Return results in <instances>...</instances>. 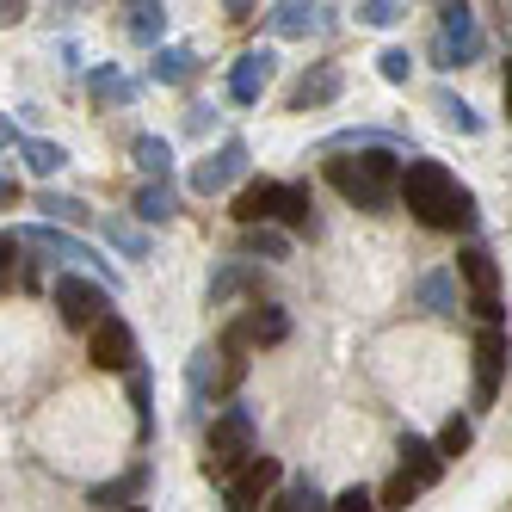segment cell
I'll list each match as a JSON object with an SVG mask.
<instances>
[{"instance_id": "24", "label": "cell", "mask_w": 512, "mask_h": 512, "mask_svg": "<svg viewBox=\"0 0 512 512\" xmlns=\"http://www.w3.org/2000/svg\"><path fill=\"white\" fill-rule=\"evenodd\" d=\"M432 112L445 118V124H451L457 136H482V112H475L469 99H457L451 87H438V93H432Z\"/></svg>"}, {"instance_id": "17", "label": "cell", "mask_w": 512, "mask_h": 512, "mask_svg": "<svg viewBox=\"0 0 512 512\" xmlns=\"http://www.w3.org/2000/svg\"><path fill=\"white\" fill-rule=\"evenodd\" d=\"M457 278L469 284L475 303H500V297H494V290H500V266H494L488 247H463V253H457Z\"/></svg>"}, {"instance_id": "30", "label": "cell", "mask_w": 512, "mask_h": 512, "mask_svg": "<svg viewBox=\"0 0 512 512\" xmlns=\"http://www.w3.org/2000/svg\"><path fill=\"white\" fill-rule=\"evenodd\" d=\"M19 155H25V167H31V173H44V179H50V173H62V161H68L62 142H44V136H31Z\"/></svg>"}, {"instance_id": "8", "label": "cell", "mask_w": 512, "mask_h": 512, "mask_svg": "<svg viewBox=\"0 0 512 512\" xmlns=\"http://www.w3.org/2000/svg\"><path fill=\"white\" fill-rule=\"evenodd\" d=\"M13 235H19L25 247H38V253H50V260H56V266H68V272H75V266H93V272H99L105 284H112V290L124 284V278H118L112 266H105V260H93V247H87V241H75V235H62V229H50V223H38V229H13Z\"/></svg>"}, {"instance_id": "1", "label": "cell", "mask_w": 512, "mask_h": 512, "mask_svg": "<svg viewBox=\"0 0 512 512\" xmlns=\"http://www.w3.org/2000/svg\"><path fill=\"white\" fill-rule=\"evenodd\" d=\"M401 155L395 149H352L346 161L327 155V179H334V192L358 210H389L395 192H401Z\"/></svg>"}, {"instance_id": "10", "label": "cell", "mask_w": 512, "mask_h": 512, "mask_svg": "<svg viewBox=\"0 0 512 512\" xmlns=\"http://www.w3.org/2000/svg\"><path fill=\"white\" fill-rule=\"evenodd\" d=\"M278 482H284V469H278V457H253L235 482L223 488V506L229 512H260V506H272V494H278Z\"/></svg>"}, {"instance_id": "7", "label": "cell", "mask_w": 512, "mask_h": 512, "mask_svg": "<svg viewBox=\"0 0 512 512\" xmlns=\"http://www.w3.org/2000/svg\"><path fill=\"white\" fill-rule=\"evenodd\" d=\"M247 371V358L229 352V346H198L192 364H186V395H192V408H204V401H216L223 389H235Z\"/></svg>"}, {"instance_id": "23", "label": "cell", "mask_w": 512, "mask_h": 512, "mask_svg": "<svg viewBox=\"0 0 512 512\" xmlns=\"http://www.w3.org/2000/svg\"><path fill=\"white\" fill-rule=\"evenodd\" d=\"M241 290H253V297H260V272H253V266H241V260H229L223 272L210 278V309H223L229 297H241Z\"/></svg>"}, {"instance_id": "22", "label": "cell", "mask_w": 512, "mask_h": 512, "mask_svg": "<svg viewBox=\"0 0 512 512\" xmlns=\"http://www.w3.org/2000/svg\"><path fill=\"white\" fill-rule=\"evenodd\" d=\"M130 155H136L142 173H149V186H167V179H173V149H167V136H136Z\"/></svg>"}, {"instance_id": "18", "label": "cell", "mask_w": 512, "mask_h": 512, "mask_svg": "<svg viewBox=\"0 0 512 512\" xmlns=\"http://www.w3.org/2000/svg\"><path fill=\"white\" fill-rule=\"evenodd\" d=\"M401 475H414L420 488H432L438 475H445V451H438L432 438H420V432H401Z\"/></svg>"}, {"instance_id": "28", "label": "cell", "mask_w": 512, "mask_h": 512, "mask_svg": "<svg viewBox=\"0 0 512 512\" xmlns=\"http://www.w3.org/2000/svg\"><path fill=\"white\" fill-rule=\"evenodd\" d=\"M173 210H179L173 186H142L136 192V216H142V223H173Z\"/></svg>"}, {"instance_id": "11", "label": "cell", "mask_w": 512, "mask_h": 512, "mask_svg": "<svg viewBox=\"0 0 512 512\" xmlns=\"http://www.w3.org/2000/svg\"><path fill=\"white\" fill-rule=\"evenodd\" d=\"M290 334V315L278 309V303H253L235 327H229V334L223 340H216V346H229V352H247V346H278Z\"/></svg>"}, {"instance_id": "41", "label": "cell", "mask_w": 512, "mask_h": 512, "mask_svg": "<svg viewBox=\"0 0 512 512\" xmlns=\"http://www.w3.org/2000/svg\"><path fill=\"white\" fill-rule=\"evenodd\" d=\"M500 99H506V124H512V62H506V75H500Z\"/></svg>"}, {"instance_id": "32", "label": "cell", "mask_w": 512, "mask_h": 512, "mask_svg": "<svg viewBox=\"0 0 512 512\" xmlns=\"http://www.w3.org/2000/svg\"><path fill=\"white\" fill-rule=\"evenodd\" d=\"M130 408H136V438L149 445L155 438V408H149V371H136L130 377Z\"/></svg>"}, {"instance_id": "36", "label": "cell", "mask_w": 512, "mask_h": 512, "mask_svg": "<svg viewBox=\"0 0 512 512\" xmlns=\"http://www.w3.org/2000/svg\"><path fill=\"white\" fill-rule=\"evenodd\" d=\"M469 438H475V426H469L463 414H451L445 432H438V451H445V457H463V451H469Z\"/></svg>"}, {"instance_id": "14", "label": "cell", "mask_w": 512, "mask_h": 512, "mask_svg": "<svg viewBox=\"0 0 512 512\" xmlns=\"http://www.w3.org/2000/svg\"><path fill=\"white\" fill-rule=\"evenodd\" d=\"M340 87H346L340 68H334V62H315L309 75L290 87V99H284V105H290V112H321V105H334V99H340Z\"/></svg>"}, {"instance_id": "27", "label": "cell", "mask_w": 512, "mask_h": 512, "mask_svg": "<svg viewBox=\"0 0 512 512\" xmlns=\"http://www.w3.org/2000/svg\"><path fill=\"white\" fill-rule=\"evenodd\" d=\"M241 253H253V260H290V235L284 229H241Z\"/></svg>"}, {"instance_id": "19", "label": "cell", "mask_w": 512, "mask_h": 512, "mask_svg": "<svg viewBox=\"0 0 512 512\" xmlns=\"http://www.w3.org/2000/svg\"><path fill=\"white\" fill-rule=\"evenodd\" d=\"M192 75H198V50L167 44V50H155V56H149V81H155V87H186Z\"/></svg>"}, {"instance_id": "26", "label": "cell", "mask_w": 512, "mask_h": 512, "mask_svg": "<svg viewBox=\"0 0 512 512\" xmlns=\"http://www.w3.org/2000/svg\"><path fill=\"white\" fill-rule=\"evenodd\" d=\"M105 241H112L124 260H149V235H142L130 216H105Z\"/></svg>"}, {"instance_id": "39", "label": "cell", "mask_w": 512, "mask_h": 512, "mask_svg": "<svg viewBox=\"0 0 512 512\" xmlns=\"http://www.w3.org/2000/svg\"><path fill=\"white\" fill-rule=\"evenodd\" d=\"M334 512H383V506H377V494H371V488H346V494L334 500Z\"/></svg>"}, {"instance_id": "21", "label": "cell", "mask_w": 512, "mask_h": 512, "mask_svg": "<svg viewBox=\"0 0 512 512\" xmlns=\"http://www.w3.org/2000/svg\"><path fill=\"white\" fill-rule=\"evenodd\" d=\"M130 38L142 44V50H167L161 38H167V7H155V0H136V7H130Z\"/></svg>"}, {"instance_id": "37", "label": "cell", "mask_w": 512, "mask_h": 512, "mask_svg": "<svg viewBox=\"0 0 512 512\" xmlns=\"http://www.w3.org/2000/svg\"><path fill=\"white\" fill-rule=\"evenodd\" d=\"M377 75H383L389 87H408V75H414V56H408V50H383V56H377Z\"/></svg>"}, {"instance_id": "15", "label": "cell", "mask_w": 512, "mask_h": 512, "mask_svg": "<svg viewBox=\"0 0 512 512\" xmlns=\"http://www.w3.org/2000/svg\"><path fill=\"white\" fill-rule=\"evenodd\" d=\"M272 38H315V31L334 25V7H303V0H278V7L266 13Z\"/></svg>"}, {"instance_id": "43", "label": "cell", "mask_w": 512, "mask_h": 512, "mask_svg": "<svg viewBox=\"0 0 512 512\" xmlns=\"http://www.w3.org/2000/svg\"><path fill=\"white\" fill-rule=\"evenodd\" d=\"M500 25H506V31H512V7H500Z\"/></svg>"}, {"instance_id": "16", "label": "cell", "mask_w": 512, "mask_h": 512, "mask_svg": "<svg viewBox=\"0 0 512 512\" xmlns=\"http://www.w3.org/2000/svg\"><path fill=\"white\" fill-rule=\"evenodd\" d=\"M266 81H272V50H247V56L229 68V99H235V105H260Z\"/></svg>"}, {"instance_id": "3", "label": "cell", "mask_w": 512, "mask_h": 512, "mask_svg": "<svg viewBox=\"0 0 512 512\" xmlns=\"http://www.w3.org/2000/svg\"><path fill=\"white\" fill-rule=\"evenodd\" d=\"M253 457H260V451H253V414L235 401V408H223L210 420V432H204V475H216V482L229 488Z\"/></svg>"}, {"instance_id": "29", "label": "cell", "mask_w": 512, "mask_h": 512, "mask_svg": "<svg viewBox=\"0 0 512 512\" xmlns=\"http://www.w3.org/2000/svg\"><path fill=\"white\" fill-rule=\"evenodd\" d=\"M0 260H7V284H19V290H38V272H31V260H25V241L7 229V241H0Z\"/></svg>"}, {"instance_id": "31", "label": "cell", "mask_w": 512, "mask_h": 512, "mask_svg": "<svg viewBox=\"0 0 512 512\" xmlns=\"http://www.w3.org/2000/svg\"><path fill=\"white\" fill-rule=\"evenodd\" d=\"M93 99L99 105H136V81H124L118 68H99V75H93Z\"/></svg>"}, {"instance_id": "6", "label": "cell", "mask_w": 512, "mask_h": 512, "mask_svg": "<svg viewBox=\"0 0 512 512\" xmlns=\"http://www.w3.org/2000/svg\"><path fill=\"white\" fill-rule=\"evenodd\" d=\"M50 303H56V315H62V327H81V334H93V327H105L112 315V297H105V284H93V278H81V272H62L56 278V290H50Z\"/></svg>"}, {"instance_id": "13", "label": "cell", "mask_w": 512, "mask_h": 512, "mask_svg": "<svg viewBox=\"0 0 512 512\" xmlns=\"http://www.w3.org/2000/svg\"><path fill=\"white\" fill-rule=\"evenodd\" d=\"M87 358L99 364V371H130L136 377V334H130V321H105V327H93V346H87Z\"/></svg>"}, {"instance_id": "42", "label": "cell", "mask_w": 512, "mask_h": 512, "mask_svg": "<svg viewBox=\"0 0 512 512\" xmlns=\"http://www.w3.org/2000/svg\"><path fill=\"white\" fill-rule=\"evenodd\" d=\"M93 512H142V506H93Z\"/></svg>"}, {"instance_id": "35", "label": "cell", "mask_w": 512, "mask_h": 512, "mask_svg": "<svg viewBox=\"0 0 512 512\" xmlns=\"http://www.w3.org/2000/svg\"><path fill=\"white\" fill-rule=\"evenodd\" d=\"M38 210H50L56 223H87V204H81V198H68V192H44Z\"/></svg>"}, {"instance_id": "40", "label": "cell", "mask_w": 512, "mask_h": 512, "mask_svg": "<svg viewBox=\"0 0 512 512\" xmlns=\"http://www.w3.org/2000/svg\"><path fill=\"white\" fill-rule=\"evenodd\" d=\"M210 124H216V105H192V112H186V130H192V136H204Z\"/></svg>"}, {"instance_id": "9", "label": "cell", "mask_w": 512, "mask_h": 512, "mask_svg": "<svg viewBox=\"0 0 512 512\" xmlns=\"http://www.w3.org/2000/svg\"><path fill=\"white\" fill-rule=\"evenodd\" d=\"M235 179H247V142H241V136L216 142V149L192 167V192H198V198H216V192H229Z\"/></svg>"}, {"instance_id": "34", "label": "cell", "mask_w": 512, "mask_h": 512, "mask_svg": "<svg viewBox=\"0 0 512 512\" xmlns=\"http://www.w3.org/2000/svg\"><path fill=\"white\" fill-rule=\"evenodd\" d=\"M272 512H334V506H327L309 482H297L290 494H278V500H272Z\"/></svg>"}, {"instance_id": "33", "label": "cell", "mask_w": 512, "mask_h": 512, "mask_svg": "<svg viewBox=\"0 0 512 512\" xmlns=\"http://www.w3.org/2000/svg\"><path fill=\"white\" fill-rule=\"evenodd\" d=\"M401 19H408V7H401V0H358V25L389 31V25H401Z\"/></svg>"}, {"instance_id": "38", "label": "cell", "mask_w": 512, "mask_h": 512, "mask_svg": "<svg viewBox=\"0 0 512 512\" xmlns=\"http://www.w3.org/2000/svg\"><path fill=\"white\" fill-rule=\"evenodd\" d=\"M414 494H420V482H414V475H401V469L383 482V506H395V512H401V506H414Z\"/></svg>"}, {"instance_id": "20", "label": "cell", "mask_w": 512, "mask_h": 512, "mask_svg": "<svg viewBox=\"0 0 512 512\" xmlns=\"http://www.w3.org/2000/svg\"><path fill=\"white\" fill-rule=\"evenodd\" d=\"M414 303L432 309V315H457V266H451V272H426V278L414 284Z\"/></svg>"}, {"instance_id": "5", "label": "cell", "mask_w": 512, "mask_h": 512, "mask_svg": "<svg viewBox=\"0 0 512 512\" xmlns=\"http://www.w3.org/2000/svg\"><path fill=\"white\" fill-rule=\"evenodd\" d=\"M482 56V25H475V7L451 0V7H438V31H432V62L438 68H469Z\"/></svg>"}, {"instance_id": "2", "label": "cell", "mask_w": 512, "mask_h": 512, "mask_svg": "<svg viewBox=\"0 0 512 512\" xmlns=\"http://www.w3.org/2000/svg\"><path fill=\"white\" fill-rule=\"evenodd\" d=\"M235 223H241V229H278V223H290L297 235H315L321 216H315V198H309L303 186L253 179V186H241V198H235Z\"/></svg>"}, {"instance_id": "25", "label": "cell", "mask_w": 512, "mask_h": 512, "mask_svg": "<svg viewBox=\"0 0 512 512\" xmlns=\"http://www.w3.org/2000/svg\"><path fill=\"white\" fill-rule=\"evenodd\" d=\"M142 488H149V463H136L130 475H118V482H105V488H93V506H130Z\"/></svg>"}, {"instance_id": "12", "label": "cell", "mask_w": 512, "mask_h": 512, "mask_svg": "<svg viewBox=\"0 0 512 512\" xmlns=\"http://www.w3.org/2000/svg\"><path fill=\"white\" fill-rule=\"evenodd\" d=\"M500 371H506V334L500 327H482V334H475V408H494Z\"/></svg>"}, {"instance_id": "4", "label": "cell", "mask_w": 512, "mask_h": 512, "mask_svg": "<svg viewBox=\"0 0 512 512\" xmlns=\"http://www.w3.org/2000/svg\"><path fill=\"white\" fill-rule=\"evenodd\" d=\"M457 179L445 161H408V173H401V204H408L426 229H451V210H457Z\"/></svg>"}]
</instances>
